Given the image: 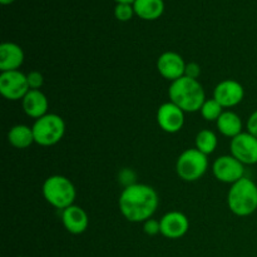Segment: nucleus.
<instances>
[{
    "label": "nucleus",
    "mask_w": 257,
    "mask_h": 257,
    "mask_svg": "<svg viewBox=\"0 0 257 257\" xmlns=\"http://www.w3.org/2000/svg\"><path fill=\"white\" fill-rule=\"evenodd\" d=\"M160 205L158 193L146 183H133L123 188L118 206L123 217L133 223L145 222L152 218Z\"/></svg>",
    "instance_id": "f257e3e1"
},
{
    "label": "nucleus",
    "mask_w": 257,
    "mask_h": 257,
    "mask_svg": "<svg viewBox=\"0 0 257 257\" xmlns=\"http://www.w3.org/2000/svg\"><path fill=\"white\" fill-rule=\"evenodd\" d=\"M168 97L171 102L178 105L185 113L198 112L207 99L205 89L198 79H192L186 75L175 82H171Z\"/></svg>",
    "instance_id": "f03ea898"
},
{
    "label": "nucleus",
    "mask_w": 257,
    "mask_h": 257,
    "mask_svg": "<svg viewBox=\"0 0 257 257\" xmlns=\"http://www.w3.org/2000/svg\"><path fill=\"white\" fill-rule=\"evenodd\" d=\"M227 206L233 215L247 217L257 210V185L251 178L243 177L231 185L227 193Z\"/></svg>",
    "instance_id": "7ed1b4c3"
},
{
    "label": "nucleus",
    "mask_w": 257,
    "mask_h": 257,
    "mask_svg": "<svg viewBox=\"0 0 257 257\" xmlns=\"http://www.w3.org/2000/svg\"><path fill=\"white\" fill-rule=\"evenodd\" d=\"M43 197L48 203L58 210H65L74 205L77 191L69 178L60 175H53L43 183Z\"/></svg>",
    "instance_id": "20e7f679"
},
{
    "label": "nucleus",
    "mask_w": 257,
    "mask_h": 257,
    "mask_svg": "<svg viewBox=\"0 0 257 257\" xmlns=\"http://www.w3.org/2000/svg\"><path fill=\"white\" fill-rule=\"evenodd\" d=\"M34 141L42 147H50L63 140L65 135V122L55 113H47L32 125Z\"/></svg>",
    "instance_id": "39448f33"
},
{
    "label": "nucleus",
    "mask_w": 257,
    "mask_h": 257,
    "mask_svg": "<svg viewBox=\"0 0 257 257\" xmlns=\"http://www.w3.org/2000/svg\"><path fill=\"white\" fill-rule=\"evenodd\" d=\"M208 168L207 156L197 148L183 151L176 162V172L181 180L186 182H196L205 176Z\"/></svg>",
    "instance_id": "423d86ee"
},
{
    "label": "nucleus",
    "mask_w": 257,
    "mask_h": 257,
    "mask_svg": "<svg viewBox=\"0 0 257 257\" xmlns=\"http://www.w3.org/2000/svg\"><path fill=\"white\" fill-rule=\"evenodd\" d=\"M29 90L27 74L20 70L0 73V93L8 100H23Z\"/></svg>",
    "instance_id": "0eeeda50"
},
{
    "label": "nucleus",
    "mask_w": 257,
    "mask_h": 257,
    "mask_svg": "<svg viewBox=\"0 0 257 257\" xmlns=\"http://www.w3.org/2000/svg\"><path fill=\"white\" fill-rule=\"evenodd\" d=\"M212 173L220 182L233 185L245 177V165L236 160L232 155L221 156L213 162Z\"/></svg>",
    "instance_id": "6e6552de"
},
{
    "label": "nucleus",
    "mask_w": 257,
    "mask_h": 257,
    "mask_svg": "<svg viewBox=\"0 0 257 257\" xmlns=\"http://www.w3.org/2000/svg\"><path fill=\"white\" fill-rule=\"evenodd\" d=\"M231 155L240 161L242 165H256L257 163V137L248 132H242L230 143Z\"/></svg>",
    "instance_id": "1a4fd4ad"
},
{
    "label": "nucleus",
    "mask_w": 257,
    "mask_h": 257,
    "mask_svg": "<svg viewBox=\"0 0 257 257\" xmlns=\"http://www.w3.org/2000/svg\"><path fill=\"white\" fill-rule=\"evenodd\" d=\"M156 119L161 130L173 135L180 132L185 125V112L170 100L160 105Z\"/></svg>",
    "instance_id": "9d476101"
},
{
    "label": "nucleus",
    "mask_w": 257,
    "mask_h": 257,
    "mask_svg": "<svg viewBox=\"0 0 257 257\" xmlns=\"http://www.w3.org/2000/svg\"><path fill=\"white\" fill-rule=\"evenodd\" d=\"M245 97L242 84L235 79L221 80L213 89V99L217 100L223 108H232L240 104Z\"/></svg>",
    "instance_id": "9b49d317"
},
{
    "label": "nucleus",
    "mask_w": 257,
    "mask_h": 257,
    "mask_svg": "<svg viewBox=\"0 0 257 257\" xmlns=\"http://www.w3.org/2000/svg\"><path fill=\"white\" fill-rule=\"evenodd\" d=\"M186 64L187 63L178 53L165 52L158 57L157 70L165 79L175 82V80L185 77Z\"/></svg>",
    "instance_id": "f8f14e48"
},
{
    "label": "nucleus",
    "mask_w": 257,
    "mask_h": 257,
    "mask_svg": "<svg viewBox=\"0 0 257 257\" xmlns=\"http://www.w3.org/2000/svg\"><path fill=\"white\" fill-rule=\"evenodd\" d=\"M161 235L170 240L183 237L190 230V221L185 213L180 211H170L160 220Z\"/></svg>",
    "instance_id": "ddd939ff"
},
{
    "label": "nucleus",
    "mask_w": 257,
    "mask_h": 257,
    "mask_svg": "<svg viewBox=\"0 0 257 257\" xmlns=\"http://www.w3.org/2000/svg\"><path fill=\"white\" fill-rule=\"evenodd\" d=\"M62 222L69 233L82 235L89 226V217L82 207L72 205L62 211Z\"/></svg>",
    "instance_id": "4468645a"
},
{
    "label": "nucleus",
    "mask_w": 257,
    "mask_h": 257,
    "mask_svg": "<svg viewBox=\"0 0 257 257\" xmlns=\"http://www.w3.org/2000/svg\"><path fill=\"white\" fill-rule=\"evenodd\" d=\"M24 50L17 43L4 42L0 45V70L12 72L19 70L24 63Z\"/></svg>",
    "instance_id": "2eb2a0df"
},
{
    "label": "nucleus",
    "mask_w": 257,
    "mask_h": 257,
    "mask_svg": "<svg viewBox=\"0 0 257 257\" xmlns=\"http://www.w3.org/2000/svg\"><path fill=\"white\" fill-rule=\"evenodd\" d=\"M23 110L25 114L30 118H34L35 120L42 118L48 113V108H49V102L48 98L42 90L30 89L27 93L22 100Z\"/></svg>",
    "instance_id": "dca6fc26"
},
{
    "label": "nucleus",
    "mask_w": 257,
    "mask_h": 257,
    "mask_svg": "<svg viewBox=\"0 0 257 257\" xmlns=\"http://www.w3.org/2000/svg\"><path fill=\"white\" fill-rule=\"evenodd\" d=\"M216 127L218 132L228 138H235L240 133H242V120L237 113L232 110H223L222 114L216 120Z\"/></svg>",
    "instance_id": "f3484780"
},
{
    "label": "nucleus",
    "mask_w": 257,
    "mask_h": 257,
    "mask_svg": "<svg viewBox=\"0 0 257 257\" xmlns=\"http://www.w3.org/2000/svg\"><path fill=\"white\" fill-rule=\"evenodd\" d=\"M133 9L137 17L143 20H156L165 12L163 0H135Z\"/></svg>",
    "instance_id": "a211bd4d"
},
{
    "label": "nucleus",
    "mask_w": 257,
    "mask_h": 257,
    "mask_svg": "<svg viewBox=\"0 0 257 257\" xmlns=\"http://www.w3.org/2000/svg\"><path fill=\"white\" fill-rule=\"evenodd\" d=\"M8 141L13 147L18 150H25L35 143L33 128L27 124H17L8 132Z\"/></svg>",
    "instance_id": "6ab92c4d"
},
{
    "label": "nucleus",
    "mask_w": 257,
    "mask_h": 257,
    "mask_svg": "<svg viewBox=\"0 0 257 257\" xmlns=\"http://www.w3.org/2000/svg\"><path fill=\"white\" fill-rule=\"evenodd\" d=\"M195 145L200 152H202L203 155L208 156L211 153H213L217 148L218 140L217 136L215 135V132H212L211 130H202L197 133L195 140Z\"/></svg>",
    "instance_id": "aec40b11"
},
{
    "label": "nucleus",
    "mask_w": 257,
    "mask_h": 257,
    "mask_svg": "<svg viewBox=\"0 0 257 257\" xmlns=\"http://www.w3.org/2000/svg\"><path fill=\"white\" fill-rule=\"evenodd\" d=\"M201 115L208 122H216L223 113V107L216 99H206L201 107Z\"/></svg>",
    "instance_id": "412c9836"
},
{
    "label": "nucleus",
    "mask_w": 257,
    "mask_h": 257,
    "mask_svg": "<svg viewBox=\"0 0 257 257\" xmlns=\"http://www.w3.org/2000/svg\"><path fill=\"white\" fill-rule=\"evenodd\" d=\"M135 9H133V4H128V3H117L114 8V17L117 18L119 22H128L135 15Z\"/></svg>",
    "instance_id": "4be33fe9"
},
{
    "label": "nucleus",
    "mask_w": 257,
    "mask_h": 257,
    "mask_svg": "<svg viewBox=\"0 0 257 257\" xmlns=\"http://www.w3.org/2000/svg\"><path fill=\"white\" fill-rule=\"evenodd\" d=\"M27 79L30 89L40 90V88L44 84V77H43L42 73L38 72V70H32V72L28 73Z\"/></svg>",
    "instance_id": "5701e85b"
},
{
    "label": "nucleus",
    "mask_w": 257,
    "mask_h": 257,
    "mask_svg": "<svg viewBox=\"0 0 257 257\" xmlns=\"http://www.w3.org/2000/svg\"><path fill=\"white\" fill-rule=\"evenodd\" d=\"M143 231L148 236L158 235V233H161V222L155 218H150V220L143 222Z\"/></svg>",
    "instance_id": "b1692460"
},
{
    "label": "nucleus",
    "mask_w": 257,
    "mask_h": 257,
    "mask_svg": "<svg viewBox=\"0 0 257 257\" xmlns=\"http://www.w3.org/2000/svg\"><path fill=\"white\" fill-rule=\"evenodd\" d=\"M185 75L192 79H198L201 75V65L196 62H191L186 64Z\"/></svg>",
    "instance_id": "393cba45"
},
{
    "label": "nucleus",
    "mask_w": 257,
    "mask_h": 257,
    "mask_svg": "<svg viewBox=\"0 0 257 257\" xmlns=\"http://www.w3.org/2000/svg\"><path fill=\"white\" fill-rule=\"evenodd\" d=\"M246 128H247L248 133H251V135L257 137V109L248 117L247 123H246Z\"/></svg>",
    "instance_id": "a878e982"
},
{
    "label": "nucleus",
    "mask_w": 257,
    "mask_h": 257,
    "mask_svg": "<svg viewBox=\"0 0 257 257\" xmlns=\"http://www.w3.org/2000/svg\"><path fill=\"white\" fill-rule=\"evenodd\" d=\"M119 178H120V180H123L122 182H124L125 187H127V186H131V182L128 180H130V178H131V180H132V181H135L136 180V175H135V173H133V171L127 170V168H125V170H123L122 172H120Z\"/></svg>",
    "instance_id": "bb28decb"
},
{
    "label": "nucleus",
    "mask_w": 257,
    "mask_h": 257,
    "mask_svg": "<svg viewBox=\"0 0 257 257\" xmlns=\"http://www.w3.org/2000/svg\"><path fill=\"white\" fill-rule=\"evenodd\" d=\"M0 3H2L3 5H9L12 4V3H14V0H0Z\"/></svg>",
    "instance_id": "cd10ccee"
},
{
    "label": "nucleus",
    "mask_w": 257,
    "mask_h": 257,
    "mask_svg": "<svg viewBox=\"0 0 257 257\" xmlns=\"http://www.w3.org/2000/svg\"><path fill=\"white\" fill-rule=\"evenodd\" d=\"M117 3H128V4H133L135 0H115Z\"/></svg>",
    "instance_id": "c85d7f7f"
}]
</instances>
